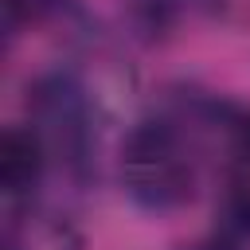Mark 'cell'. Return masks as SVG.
I'll return each instance as SVG.
<instances>
[{"instance_id":"obj_4","label":"cell","mask_w":250,"mask_h":250,"mask_svg":"<svg viewBox=\"0 0 250 250\" xmlns=\"http://www.w3.org/2000/svg\"><path fill=\"white\" fill-rule=\"evenodd\" d=\"M47 145L31 125H8L0 137V188L8 199H31L47 168Z\"/></svg>"},{"instance_id":"obj_6","label":"cell","mask_w":250,"mask_h":250,"mask_svg":"<svg viewBox=\"0 0 250 250\" xmlns=\"http://www.w3.org/2000/svg\"><path fill=\"white\" fill-rule=\"evenodd\" d=\"M215 219H219V234H227L234 242L250 238V172H234L230 176V184L219 195Z\"/></svg>"},{"instance_id":"obj_1","label":"cell","mask_w":250,"mask_h":250,"mask_svg":"<svg viewBox=\"0 0 250 250\" xmlns=\"http://www.w3.org/2000/svg\"><path fill=\"white\" fill-rule=\"evenodd\" d=\"M199 141L188 121L172 113H152L129 125L117 156L125 195L152 215L180 211L195 199L199 184Z\"/></svg>"},{"instance_id":"obj_7","label":"cell","mask_w":250,"mask_h":250,"mask_svg":"<svg viewBox=\"0 0 250 250\" xmlns=\"http://www.w3.org/2000/svg\"><path fill=\"white\" fill-rule=\"evenodd\" d=\"M180 250H238V242H234V238H227V234H215V238H199V242L180 246Z\"/></svg>"},{"instance_id":"obj_3","label":"cell","mask_w":250,"mask_h":250,"mask_svg":"<svg viewBox=\"0 0 250 250\" xmlns=\"http://www.w3.org/2000/svg\"><path fill=\"white\" fill-rule=\"evenodd\" d=\"M195 141H211L238 172H250V105L215 94H191L176 105Z\"/></svg>"},{"instance_id":"obj_5","label":"cell","mask_w":250,"mask_h":250,"mask_svg":"<svg viewBox=\"0 0 250 250\" xmlns=\"http://www.w3.org/2000/svg\"><path fill=\"white\" fill-rule=\"evenodd\" d=\"M227 0H129V16L141 31L156 35L180 23L184 16H219Z\"/></svg>"},{"instance_id":"obj_2","label":"cell","mask_w":250,"mask_h":250,"mask_svg":"<svg viewBox=\"0 0 250 250\" xmlns=\"http://www.w3.org/2000/svg\"><path fill=\"white\" fill-rule=\"evenodd\" d=\"M27 113L47 152L59 156V164L74 180H86L94 172V152H98V113L86 82L74 70L39 74L27 86Z\"/></svg>"}]
</instances>
